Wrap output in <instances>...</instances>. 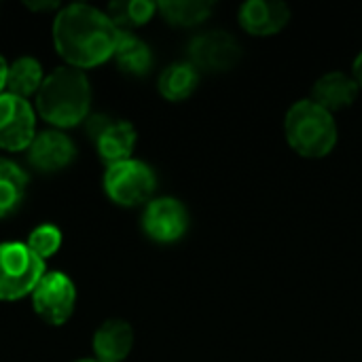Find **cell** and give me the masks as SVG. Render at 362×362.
I'll list each match as a JSON object with an SVG mask.
<instances>
[{
  "mask_svg": "<svg viewBox=\"0 0 362 362\" xmlns=\"http://www.w3.org/2000/svg\"><path fill=\"white\" fill-rule=\"evenodd\" d=\"M119 28L91 4H68L53 21V42L66 66L85 70L108 62L115 55Z\"/></svg>",
  "mask_w": 362,
  "mask_h": 362,
  "instance_id": "1",
  "label": "cell"
},
{
  "mask_svg": "<svg viewBox=\"0 0 362 362\" xmlns=\"http://www.w3.org/2000/svg\"><path fill=\"white\" fill-rule=\"evenodd\" d=\"M91 87L85 70L59 66L45 76L36 93L38 115L55 127H74L87 121Z\"/></svg>",
  "mask_w": 362,
  "mask_h": 362,
  "instance_id": "2",
  "label": "cell"
},
{
  "mask_svg": "<svg viewBox=\"0 0 362 362\" xmlns=\"http://www.w3.org/2000/svg\"><path fill=\"white\" fill-rule=\"evenodd\" d=\"M284 134L295 153L308 159L327 157L337 144L333 112L310 100L295 102L284 119Z\"/></svg>",
  "mask_w": 362,
  "mask_h": 362,
  "instance_id": "3",
  "label": "cell"
},
{
  "mask_svg": "<svg viewBox=\"0 0 362 362\" xmlns=\"http://www.w3.org/2000/svg\"><path fill=\"white\" fill-rule=\"evenodd\" d=\"M45 274V261L28 244H0V301H17L32 295Z\"/></svg>",
  "mask_w": 362,
  "mask_h": 362,
  "instance_id": "4",
  "label": "cell"
},
{
  "mask_svg": "<svg viewBox=\"0 0 362 362\" xmlns=\"http://www.w3.org/2000/svg\"><path fill=\"white\" fill-rule=\"evenodd\" d=\"M157 178L155 172L138 159H127L106 168L104 191L106 195L123 208H134L138 204L151 202L155 193Z\"/></svg>",
  "mask_w": 362,
  "mask_h": 362,
  "instance_id": "5",
  "label": "cell"
},
{
  "mask_svg": "<svg viewBox=\"0 0 362 362\" xmlns=\"http://www.w3.org/2000/svg\"><path fill=\"white\" fill-rule=\"evenodd\" d=\"M76 303V288L72 280L62 272H47L32 293L34 312L53 327H62L70 320Z\"/></svg>",
  "mask_w": 362,
  "mask_h": 362,
  "instance_id": "6",
  "label": "cell"
},
{
  "mask_svg": "<svg viewBox=\"0 0 362 362\" xmlns=\"http://www.w3.org/2000/svg\"><path fill=\"white\" fill-rule=\"evenodd\" d=\"M85 129L95 144L98 155L108 163H121L132 159L136 146V129L127 121H117L108 115H89Z\"/></svg>",
  "mask_w": 362,
  "mask_h": 362,
  "instance_id": "7",
  "label": "cell"
},
{
  "mask_svg": "<svg viewBox=\"0 0 362 362\" xmlns=\"http://www.w3.org/2000/svg\"><path fill=\"white\" fill-rule=\"evenodd\" d=\"M242 59L238 38L223 30L202 32L189 42V62L202 72H225Z\"/></svg>",
  "mask_w": 362,
  "mask_h": 362,
  "instance_id": "8",
  "label": "cell"
},
{
  "mask_svg": "<svg viewBox=\"0 0 362 362\" xmlns=\"http://www.w3.org/2000/svg\"><path fill=\"white\" fill-rule=\"evenodd\" d=\"M36 112L23 98L0 95V148L19 153L28 151L36 138Z\"/></svg>",
  "mask_w": 362,
  "mask_h": 362,
  "instance_id": "9",
  "label": "cell"
},
{
  "mask_svg": "<svg viewBox=\"0 0 362 362\" xmlns=\"http://www.w3.org/2000/svg\"><path fill=\"white\" fill-rule=\"evenodd\" d=\"M142 229L151 240L159 244L176 242L189 229V212L176 197L151 199L142 214Z\"/></svg>",
  "mask_w": 362,
  "mask_h": 362,
  "instance_id": "10",
  "label": "cell"
},
{
  "mask_svg": "<svg viewBox=\"0 0 362 362\" xmlns=\"http://www.w3.org/2000/svg\"><path fill=\"white\" fill-rule=\"evenodd\" d=\"M74 157H76L74 142L59 129H47L36 134V138L28 148V161L32 163V168L45 174H53L68 168L74 161Z\"/></svg>",
  "mask_w": 362,
  "mask_h": 362,
  "instance_id": "11",
  "label": "cell"
},
{
  "mask_svg": "<svg viewBox=\"0 0 362 362\" xmlns=\"http://www.w3.org/2000/svg\"><path fill=\"white\" fill-rule=\"evenodd\" d=\"M240 25L252 36H272L284 30L291 19V8L280 0H250L240 6Z\"/></svg>",
  "mask_w": 362,
  "mask_h": 362,
  "instance_id": "12",
  "label": "cell"
},
{
  "mask_svg": "<svg viewBox=\"0 0 362 362\" xmlns=\"http://www.w3.org/2000/svg\"><path fill=\"white\" fill-rule=\"evenodd\" d=\"M361 93V85L352 74H346L341 70H333L322 74L314 87H312V100L327 108L329 112L350 108Z\"/></svg>",
  "mask_w": 362,
  "mask_h": 362,
  "instance_id": "13",
  "label": "cell"
},
{
  "mask_svg": "<svg viewBox=\"0 0 362 362\" xmlns=\"http://www.w3.org/2000/svg\"><path fill=\"white\" fill-rule=\"evenodd\" d=\"M134 348V329L125 320H106L93 335L98 362H123Z\"/></svg>",
  "mask_w": 362,
  "mask_h": 362,
  "instance_id": "14",
  "label": "cell"
},
{
  "mask_svg": "<svg viewBox=\"0 0 362 362\" xmlns=\"http://www.w3.org/2000/svg\"><path fill=\"white\" fill-rule=\"evenodd\" d=\"M199 83V70L191 62H178L170 64L161 74H159V93L170 100V102H180L187 100Z\"/></svg>",
  "mask_w": 362,
  "mask_h": 362,
  "instance_id": "15",
  "label": "cell"
},
{
  "mask_svg": "<svg viewBox=\"0 0 362 362\" xmlns=\"http://www.w3.org/2000/svg\"><path fill=\"white\" fill-rule=\"evenodd\" d=\"M112 57L117 59L123 72L136 74V76L146 74L153 66V53L148 45L132 32H119V40H117V49Z\"/></svg>",
  "mask_w": 362,
  "mask_h": 362,
  "instance_id": "16",
  "label": "cell"
},
{
  "mask_svg": "<svg viewBox=\"0 0 362 362\" xmlns=\"http://www.w3.org/2000/svg\"><path fill=\"white\" fill-rule=\"evenodd\" d=\"M45 81L42 66L34 57H17L13 64H8V76H6V91L11 95L28 100L30 95H36L40 85Z\"/></svg>",
  "mask_w": 362,
  "mask_h": 362,
  "instance_id": "17",
  "label": "cell"
},
{
  "mask_svg": "<svg viewBox=\"0 0 362 362\" xmlns=\"http://www.w3.org/2000/svg\"><path fill=\"white\" fill-rule=\"evenodd\" d=\"M28 191V174L13 161L0 157V218L19 210Z\"/></svg>",
  "mask_w": 362,
  "mask_h": 362,
  "instance_id": "18",
  "label": "cell"
},
{
  "mask_svg": "<svg viewBox=\"0 0 362 362\" xmlns=\"http://www.w3.org/2000/svg\"><path fill=\"white\" fill-rule=\"evenodd\" d=\"M214 4L208 0H165L157 4V11L161 17L180 28H191L202 21H206L212 13Z\"/></svg>",
  "mask_w": 362,
  "mask_h": 362,
  "instance_id": "19",
  "label": "cell"
},
{
  "mask_svg": "<svg viewBox=\"0 0 362 362\" xmlns=\"http://www.w3.org/2000/svg\"><path fill=\"white\" fill-rule=\"evenodd\" d=\"M155 13L157 4L148 0H117L106 11V15L121 32H132L134 28L148 23Z\"/></svg>",
  "mask_w": 362,
  "mask_h": 362,
  "instance_id": "20",
  "label": "cell"
},
{
  "mask_svg": "<svg viewBox=\"0 0 362 362\" xmlns=\"http://www.w3.org/2000/svg\"><path fill=\"white\" fill-rule=\"evenodd\" d=\"M28 248L42 261L51 259L62 246V231L55 225H38L28 235Z\"/></svg>",
  "mask_w": 362,
  "mask_h": 362,
  "instance_id": "21",
  "label": "cell"
},
{
  "mask_svg": "<svg viewBox=\"0 0 362 362\" xmlns=\"http://www.w3.org/2000/svg\"><path fill=\"white\" fill-rule=\"evenodd\" d=\"M25 8H30V11H53V8H59V4L49 2V0H45V2H25Z\"/></svg>",
  "mask_w": 362,
  "mask_h": 362,
  "instance_id": "22",
  "label": "cell"
},
{
  "mask_svg": "<svg viewBox=\"0 0 362 362\" xmlns=\"http://www.w3.org/2000/svg\"><path fill=\"white\" fill-rule=\"evenodd\" d=\"M6 76H8V64H6V59L0 55V95L6 91Z\"/></svg>",
  "mask_w": 362,
  "mask_h": 362,
  "instance_id": "23",
  "label": "cell"
},
{
  "mask_svg": "<svg viewBox=\"0 0 362 362\" xmlns=\"http://www.w3.org/2000/svg\"><path fill=\"white\" fill-rule=\"evenodd\" d=\"M354 78H356V83L361 85L362 89V51L358 53V57L354 59V74H352Z\"/></svg>",
  "mask_w": 362,
  "mask_h": 362,
  "instance_id": "24",
  "label": "cell"
},
{
  "mask_svg": "<svg viewBox=\"0 0 362 362\" xmlns=\"http://www.w3.org/2000/svg\"><path fill=\"white\" fill-rule=\"evenodd\" d=\"M74 362H98V361H95V358H93V361H91V358H83V361H74Z\"/></svg>",
  "mask_w": 362,
  "mask_h": 362,
  "instance_id": "25",
  "label": "cell"
}]
</instances>
